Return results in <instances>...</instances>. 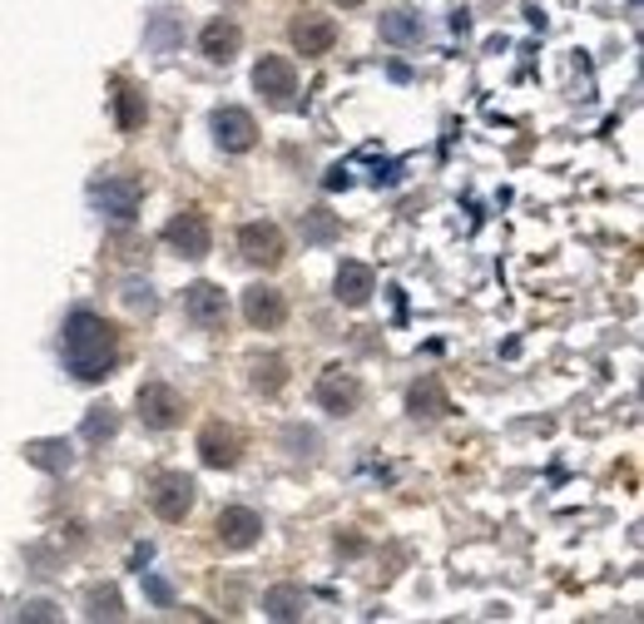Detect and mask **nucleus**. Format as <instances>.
Segmentation results:
<instances>
[{"mask_svg":"<svg viewBox=\"0 0 644 624\" xmlns=\"http://www.w3.org/2000/svg\"><path fill=\"white\" fill-rule=\"evenodd\" d=\"M60 357L80 382H105L119 367V327L99 312H70L60 333Z\"/></svg>","mask_w":644,"mask_h":624,"instance_id":"nucleus-1","label":"nucleus"},{"mask_svg":"<svg viewBox=\"0 0 644 624\" xmlns=\"http://www.w3.org/2000/svg\"><path fill=\"white\" fill-rule=\"evenodd\" d=\"M238 253H243L253 268H278V263L288 259V238H283L278 224H269V218H253V224L238 228Z\"/></svg>","mask_w":644,"mask_h":624,"instance_id":"nucleus-2","label":"nucleus"},{"mask_svg":"<svg viewBox=\"0 0 644 624\" xmlns=\"http://www.w3.org/2000/svg\"><path fill=\"white\" fill-rule=\"evenodd\" d=\"M90 199H95V204L105 208L109 218H119V224H129V218L140 214L144 183L134 179V173H105V179H95V183H90Z\"/></svg>","mask_w":644,"mask_h":624,"instance_id":"nucleus-3","label":"nucleus"},{"mask_svg":"<svg viewBox=\"0 0 644 624\" xmlns=\"http://www.w3.org/2000/svg\"><path fill=\"white\" fill-rule=\"evenodd\" d=\"M193 476H183V471H164V476H154V485H150V506H154V516L159 520H169V526H179L183 516L193 511Z\"/></svg>","mask_w":644,"mask_h":624,"instance_id":"nucleus-4","label":"nucleus"},{"mask_svg":"<svg viewBox=\"0 0 644 624\" xmlns=\"http://www.w3.org/2000/svg\"><path fill=\"white\" fill-rule=\"evenodd\" d=\"M164 243H169L174 253H183V259H208L214 228H208V218L199 214V208H183V214H174L169 224H164Z\"/></svg>","mask_w":644,"mask_h":624,"instance_id":"nucleus-5","label":"nucleus"},{"mask_svg":"<svg viewBox=\"0 0 644 624\" xmlns=\"http://www.w3.org/2000/svg\"><path fill=\"white\" fill-rule=\"evenodd\" d=\"M318 401H322V411H333V417H353V411L362 407V382H357V372H347L343 362L322 367Z\"/></svg>","mask_w":644,"mask_h":624,"instance_id":"nucleus-6","label":"nucleus"},{"mask_svg":"<svg viewBox=\"0 0 644 624\" xmlns=\"http://www.w3.org/2000/svg\"><path fill=\"white\" fill-rule=\"evenodd\" d=\"M134 407H140V421L144 427H154V431H174L183 421V397L169 387V382H144L140 387V397H134Z\"/></svg>","mask_w":644,"mask_h":624,"instance_id":"nucleus-7","label":"nucleus"},{"mask_svg":"<svg viewBox=\"0 0 644 624\" xmlns=\"http://www.w3.org/2000/svg\"><path fill=\"white\" fill-rule=\"evenodd\" d=\"M183 317L193 327H204V333H218L228 323V292L218 283H193L183 288Z\"/></svg>","mask_w":644,"mask_h":624,"instance_id":"nucleus-8","label":"nucleus"},{"mask_svg":"<svg viewBox=\"0 0 644 624\" xmlns=\"http://www.w3.org/2000/svg\"><path fill=\"white\" fill-rule=\"evenodd\" d=\"M253 85L269 105L283 109V105H293V95H298V70H293L288 55H263L258 70H253Z\"/></svg>","mask_w":644,"mask_h":624,"instance_id":"nucleus-9","label":"nucleus"},{"mask_svg":"<svg viewBox=\"0 0 644 624\" xmlns=\"http://www.w3.org/2000/svg\"><path fill=\"white\" fill-rule=\"evenodd\" d=\"M258 536H263V516H258V511H248V506L218 511L214 540H218L224 550H248V545H258Z\"/></svg>","mask_w":644,"mask_h":624,"instance_id":"nucleus-10","label":"nucleus"},{"mask_svg":"<svg viewBox=\"0 0 644 624\" xmlns=\"http://www.w3.org/2000/svg\"><path fill=\"white\" fill-rule=\"evenodd\" d=\"M214 140H218V149H224V154H248V149H253V140H258L253 115H248V109H238V105L214 109Z\"/></svg>","mask_w":644,"mask_h":624,"instance_id":"nucleus-11","label":"nucleus"},{"mask_svg":"<svg viewBox=\"0 0 644 624\" xmlns=\"http://www.w3.org/2000/svg\"><path fill=\"white\" fill-rule=\"evenodd\" d=\"M199 456H204V466H214V471H234L238 456H243V436H238L234 427H224V421H208V427L199 431Z\"/></svg>","mask_w":644,"mask_h":624,"instance_id":"nucleus-12","label":"nucleus"},{"mask_svg":"<svg viewBox=\"0 0 644 624\" xmlns=\"http://www.w3.org/2000/svg\"><path fill=\"white\" fill-rule=\"evenodd\" d=\"M243 317L258 333H273V327L288 323V298H283L278 288H269V283H253V288L243 292Z\"/></svg>","mask_w":644,"mask_h":624,"instance_id":"nucleus-13","label":"nucleus"},{"mask_svg":"<svg viewBox=\"0 0 644 624\" xmlns=\"http://www.w3.org/2000/svg\"><path fill=\"white\" fill-rule=\"evenodd\" d=\"M288 35H293V50H298V55H327L337 45V25L327 21V15H318V11H298V15H293Z\"/></svg>","mask_w":644,"mask_h":624,"instance_id":"nucleus-14","label":"nucleus"},{"mask_svg":"<svg viewBox=\"0 0 644 624\" xmlns=\"http://www.w3.org/2000/svg\"><path fill=\"white\" fill-rule=\"evenodd\" d=\"M199 50H204L214 65H228V60L243 50V31H238L228 15H218V21H208L204 31H199Z\"/></svg>","mask_w":644,"mask_h":624,"instance_id":"nucleus-15","label":"nucleus"},{"mask_svg":"<svg viewBox=\"0 0 644 624\" xmlns=\"http://www.w3.org/2000/svg\"><path fill=\"white\" fill-rule=\"evenodd\" d=\"M144 119H150V99H144V89L134 85V80H119L115 85V124H119V134L144 130Z\"/></svg>","mask_w":644,"mask_h":624,"instance_id":"nucleus-16","label":"nucleus"},{"mask_svg":"<svg viewBox=\"0 0 644 624\" xmlns=\"http://www.w3.org/2000/svg\"><path fill=\"white\" fill-rule=\"evenodd\" d=\"M377 292V278L367 263H353L347 259L343 268H337V302H347V308H367Z\"/></svg>","mask_w":644,"mask_h":624,"instance_id":"nucleus-17","label":"nucleus"},{"mask_svg":"<svg viewBox=\"0 0 644 624\" xmlns=\"http://www.w3.org/2000/svg\"><path fill=\"white\" fill-rule=\"evenodd\" d=\"M407 411H412V417H446V411H451L446 387H441L437 377L412 382V392H407Z\"/></svg>","mask_w":644,"mask_h":624,"instance_id":"nucleus-18","label":"nucleus"},{"mask_svg":"<svg viewBox=\"0 0 644 624\" xmlns=\"http://www.w3.org/2000/svg\"><path fill=\"white\" fill-rule=\"evenodd\" d=\"M25 461L40 466V471H50V476H64L70 466H75V452H70V442L45 436V442H25Z\"/></svg>","mask_w":644,"mask_h":624,"instance_id":"nucleus-19","label":"nucleus"},{"mask_svg":"<svg viewBox=\"0 0 644 624\" xmlns=\"http://www.w3.org/2000/svg\"><path fill=\"white\" fill-rule=\"evenodd\" d=\"M302 610H308V595H302L298 585H273V590L263 595V614H269V620H302Z\"/></svg>","mask_w":644,"mask_h":624,"instance_id":"nucleus-20","label":"nucleus"},{"mask_svg":"<svg viewBox=\"0 0 644 624\" xmlns=\"http://www.w3.org/2000/svg\"><path fill=\"white\" fill-rule=\"evenodd\" d=\"M248 382H253L263 397H273V392L288 387V362H283V357H253V362H248Z\"/></svg>","mask_w":644,"mask_h":624,"instance_id":"nucleus-21","label":"nucleus"},{"mask_svg":"<svg viewBox=\"0 0 644 624\" xmlns=\"http://www.w3.org/2000/svg\"><path fill=\"white\" fill-rule=\"evenodd\" d=\"M377 31H382L386 45H417V40H421V15H412V11H386Z\"/></svg>","mask_w":644,"mask_h":624,"instance_id":"nucleus-22","label":"nucleus"},{"mask_svg":"<svg viewBox=\"0 0 644 624\" xmlns=\"http://www.w3.org/2000/svg\"><path fill=\"white\" fill-rule=\"evenodd\" d=\"M115 431H119V411L109 407V401H99V407H90V411H85V427H80V436H85L90 446L109 442Z\"/></svg>","mask_w":644,"mask_h":624,"instance_id":"nucleus-23","label":"nucleus"},{"mask_svg":"<svg viewBox=\"0 0 644 624\" xmlns=\"http://www.w3.org/2000/svg\"><path fill=\"white\" fill-rule=\"evenodd\" d=\"M85 614L90 620H124V600H119L115 585H95L85 595Z\"/></svg>","mask_w":644,"mask_h":624,"instance_id":"nucleus-24","label":"nucleus"},{"mask_svg":"<svg viewBox=\"0 0 644 624\" xmlns=\"http://www.w3.org/2000/svg\"><path fill=\"white\" fill-rule=\"evenodd\" d=\"M302 224H308L312 243H327V238H337V218L327 214V208H312V214H302Z\"/></svg>","mask_w":644,"mask_h":624,"instance_id":"nucleus-25","label":"nucleus"},{"mask_svg":"<svg viewBox=\"0 0 644 624\" xmlns=\"http://www.w3.org/2000/svg\"><path fill=\"white\" fill-rule=\"evenodd\" d=\"M154 40H159V50L174 45V15L169 11H159V21H154Z\"/></svg>","mask_w":644,"mask_h":624,"instance_id":"nucleus-26","label":"nucleus"},{"mask_svg":"<svg viewBox=\"0 0 644 624\" xmlns=\"http://www.w3.org/2000/svg\"><path fill=\"white\" fill-rule=\"evenodd\" d=\"M288 446H308V456L318 452V431H308V427H288Z\"/></svg>","mask_w":644,"mask_h":624,"instance_id":"nucleus-27","label":"nucleus"},{"mask_svg":"<svg viewBox=\"0 0 644 624\" xmlns=\"http://www.w3.org/2000/svg\"><path fill=\"white\" fill-rule=\"evenodd\" d=\"M21 620H55V604H50V600L25 604V614H21Z\"/></svg>","mask_w":644,"mask_h":624,"instance_id":"nucleus-28","label":"nucleus"},{"mask_svg":"<svg viewBox=\"0 0 644 624\" xmlns=\"http://www.w3.org/2000/svg\"><path fill=\"white\" fill-rule=\"evenodd\" d=\"M129 302H134V308H144V312H150V308H154L150 288H140V283H134V288H129Z\"/></svg>","mask_w":644,"mask_h":624,"instance_id":"nucleus-29","label":"nucleus"},{"mask_svg":"<svg viewBox=\"0 0 644 624\" xmlns=\"http://www.w3.org/2000/svg\"><path fill=\"white\" fill-rule=\"evenodd\" d=\"M144 590H150L159 604H169V585H164V580H144Z\"/></svg>","mask_w":644,"mask_h":624,"instance_id":"nucleus-30","label":"nucleus"},{"mask_svg":"<svg viewBox=\"0 0 644 624\" xmlns=\"http://www.w3.org/2000/svg\"><path fill=\"white\" fill-rule=\"evenodd\" d=\"M337 5H343V11H353V5H362V0H337Z\"/></svg>","mask_w":644,"mask_h":624,"instance_id":"nucleus-31","label":"nucleus"}]
</instances>
